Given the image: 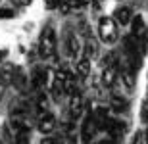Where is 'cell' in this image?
I'll return each instance as SVG.
<instances>
[{
    "label": "cell",
    "mask_w": 148,
    "mask_h": 144,
    "mask_svg": "<svg viewBox=\"0 0 148 144\" xmlns=\"http://www.w3.org/2000/svg\"><path fill=\"white\" fill-rule=\"evenodd\" d=\"M33 83H35V87H44V83H46V69H42V67L35 69Z\"/></svg>",
    "instance_id": "30bf717a"
},
{
    "label": "cell",
    "mask_w": 148,
    "mask_h": 144,
    "mask_svg": "<svg viewBox=\"0 0 148 144\" xmlns=\"http://www.w3.org/2000/svg\"><path fill=\"white\" fill-rule=\"evenodd\" d=\"M115 77H117V69H115V66H106L104 71H102V81H104L106 87H112V85L115 83Z\"/></svg>",
    "instance_id": "52a82bcc"
},
{
    "label": "cell",
    "mask_w": 148,
    "mask_h": 144,
    "mask_svg": "<svg viewBox=\"0 0 148 144\" xmlns=\"http://www.w3.org/2000/svg\"><path fill=\"white\" fill-rule=\"evenodd\" d=\"M54 127H56L54 115H52L50 111H44L42 115H40V121H38V131H40L42 134H48V133L54 131Z\"/></svg>",
    "instance_id": "277c9868"
},
{
    "label": "cell",
    "mask_w": 148,
    "mask_h": 144,
    "mask_svg": "<svg viewBox=\"0 0 148 144\" xmlns=\"http://www.w3.org/2000/svg\"><path fill=\"white\" fill-rule=\"evenodd\" d=\"M4 89H6V85H4V81L0 79V98H2V94H4Z\"/></svg>",
    "instance_id": "2e32d148"
},
{
    "label": "cell",
    "mask_w": 148,
    "mask_h": 144,
    "mask_svg": "<svg viewBox=\"0 0 148 144\" xmlns=\"http://www.w3.org/2000/svg\"><path fill=\"white\" fill-rule=\"evenodd\" d=\"M98 121L94 119V115L87 117L85 121H83V129H81V139L87 142V140H92V136L96 134V131H98Z\"/></svg>",
    "instance_id": "3957f363"
},
{
    "label": "cell",
    "mask_w": 148,
    "mask_h": 144,
    "mask_svg": "<svg viewBox=\"0 0 148 144\" xmlns=\"http://www.w3.org/2000/svg\"><path fill=\"white\" fill-rule=\"evenodd\" d=\"M114 19H115V23H119V25H127V23H131L133 21L131 8H127V6H119V8H115Z\"/></svg>",
    "instance_id": "5b68a950"
},
{
    "label": "cell",
    "mask_w": 148,
    "mask_h": 144,
    "mask_svg": "<svg viewBox=\"0 0 148 144\" xmlns=\"http://www.w3.org/2000/svg\"><path fill=\"white\" fill-rule=\"evenodd\" d=\"M88 73H90V60L85 58L77 63V75L79 77H88Z\"/></svg>",
    "instance_id": "9c48e42d"
},
{
    "label": "cell",
    "mask_w": 148,
    "mask_h": 144,
    "mask_svg": "<svg viewBox=\"0 0 148 144\" xmlns=\"http://www.w3.org/2000/svg\"><path fill=\"white\" fill-rule=\"evenodd\" d=\"M140 119H143V123H148V102H144L143 104V110H140Z\"/></svg>",
    "instance_id": "4fadbf2b"
},
{
    "label": "cell",
    "mask_w": 148,
    "mask_h": 144,
    "mask_svg": "<svg viewBox=\"0 0 148 144\" xmlns=\"http://www.w3.org/2000/svg\"><path fill=\"white\" fill-rule=\"evenodd\" d=\"M69 111H71V117L77 119L83 111V100L79 94H71V106H69Z\"/></svg>",
    "instance_id": "ba28073f"
},
{
    "label": "cell",
    "mask_w": 148,
    "mask_h": 144,
    "mask_svg": "<svg viewBox=\"0 0 148 144\" xmlns=\"http://www.w3.org/2000/svg\"><path fill=\"white\" fill-rule=\"evenodd\" d=\"M56 50V33L52 27H46L38 40V54L42 58H50Z\"/></svg>",
    "instance_id": "7a4b0ae2"
},
{
    "label": "cell",
    "mask_w": 148,
    "mask_h": 144,
    "mask_svg": "<svg viewBox=\"0 0 148 144\" xmlns=\"http://www.w3.org/2000/svg\"><path fill=\"white\" fill-rule=\"evenodd\" d=\"M98 37L104 44H112L117 39V31H115V19L114 17H100L98 21Z\"/></svg>",
    "instance_id": "6da1fadb"
},
{
    "label": "cell",
    "mask_w": 148,
    "mask_h": 144,
    "mask_svg": "<svg viewBox=\"0 0 148 144\" xmlns=\"http://www.w3.org/2000/svg\"><path fill=\"white\" fill-rule=\"evenodd\" d=\"M90 0H73V4L77 6V8H83V6H87Z\"/></svg>",
    "instance_id": "5bb4252c"
},
{
    "label": "cell",
    "mask_w": 148,
    "mask_h": 144,
    "mask_svg": "<svg viewBox=\"0 0 148 144\" xmlns=\"http://www.w3.org/2000/svg\"><path fill=\"white\" fill-rule=\"evenodd\" d=\"M144 37H146V23L143 21L140 16H135V21H133V39L143 40Z\"/></svg>",
    "instance_id": "8992f818"
},
{
    "label": "cell",
    "mask_w": 148,
    "mask_h": 144,
    "mask_svg": "<svg viewBox=\"0 0 148 144\" xmlns=\"http://www.w3.org/2000/svg\"><path fill=\"white\" fill-rule=\"evenodd\" d=\"M12 16H14L12 10H0V17H12Z\"/></svg>",
    "instance_id": "9a60e30c"
},
{
    "label": "cell",
    "mask_w": 148,
    "mask_h": 144,
    "mask_svg": "<svg viewBox=\"0 0 148 144\" xmlns=\"http://www.w3.org/2000/svg\"><path fill=\"white\" fill-rule=\"evenodd\" d=\"M112 106H114V110H125V108H127V102H125V98H121V96H119V98H117V96H115V98L114 100H112Z\"/></svg>",
    "instance_id": "8fae6325"
},
{
    "label": "cell",
    "mask_w": 148,
    "mask_h": 144,
    "mask_svg": "<svg viewBox=\"0 0 148 144\" xmlns=\"http://www.w3.org/2000/svg\"><path fill=\"white\" fill-rule=\"evenodd\" d=\"M60 2L62 0H44V4L48 10H56V8H60Z\"/></svg>",
    "instance_id": "7c38bea8"
}]
</instances>
